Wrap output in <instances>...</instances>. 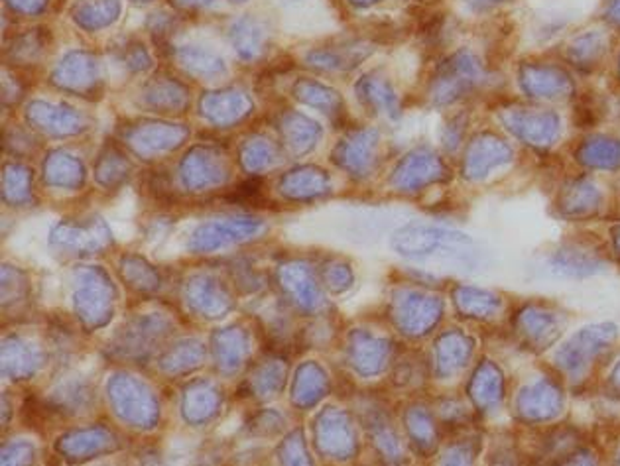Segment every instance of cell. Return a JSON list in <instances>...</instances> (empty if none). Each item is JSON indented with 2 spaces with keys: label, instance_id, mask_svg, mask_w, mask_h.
<instances>
[{
  "label": "cell",
  "instance_id": "6da1fadb",
  "mask_svg": "<svg viewBox=\"0 0 620 466\" xmlns=\"http://www.w3.org/2000/svg\"><path fill=\"white\" fill-rule=\"evenodd\" d=\"M611 335H615L613 327H591L587 330H583L579 337H575L574 342L560 352V364L569 372H577L581 368H585V364L594 357L603 347H606Z\"/></svg>",
  "mask_w": 620,
  "mask_h": 466
},
{
  "label": "cell",
  "instance_id": "7a4b0ae2",
  "mask_svg": "<svg viewBox=\"0 0 620 466\" xmlns=\"http://www.w3.org/2000/svg\"><path fill=\"white\" fill-rule=\"evenodd\" d=\"M562 394L550 382H538L520 396V411L528 420H548L560 411Z\"/></svg>",
  "mask_w": 620,
  "mask_h": 466
},
{
  "label": "cell",
  "instance_id": "3957f363",
  "mask_svg": "<svg viewBox=\"0 0 620 466\" xmlns=\"http://www.w3.org/2000/svg\"><path fill=\"white\" fill-rule=\"evenodd\" d=\"M473 398L485 410L496 406L502 398V378L492 364H482L473 380Z\"/></svg>",
  "mask_w": 620,
  "mask_h": 466
},
{
  "label": "cell",
  "instance_id": "277c9868",
  "mask_svg": "<svg viewBox=\"0 0 620 466\" xmlns=\"http://www.w3.org/2000/svg\"><path fill=\"white\" fill-rule=\"evenodd\" d=\"M552 268L555 269V274L560 276H589L597 272V262L593 258H587L583 252H577L575 248L572 250H560L552 260Z\"/></svg>",
  "mask_w": 620,
  "mask_h": 466
},
{
  "label": "cell",
  "instance_id": "5b68a950",
  "mask_svg": "<svg viewBox=\"0 0 620 466\" xmlns=\"http://www.w3.org/2000/svg\"><path fill=\"white\" fill-rule=\"evenodd\" d=\"M520 329L524 330L530 340H536L540 345H545V342L552 340L557 333L553 315L534 309L532 311L528 309V313L522 315V319H520Z\"/></svg>",
  "mask_w": 620,
  "mask_h": 466
},
{
  "label": "cell",
  "instance_id": "8992f818",
  "mask_svg": "<svg viewBox=\"0 0 620 466\" xmlns=\"http://www.w3.org/2000/svg\"><path fill=\"white\" fill-rule=\"evenodd\" d=\"M572 466H593L587 459H579V461H575Z\"/></svg>",
  "mask_w": 620,
  "mask_h": 466
},
{
  "label": "cell",
  "instance_id": "52a82bcc",
  "mask_svg": "<svg viewBox=\"0 0 620 466\" xmlns=\"http://www.w3.org/2000/svg\"><path fill=\"white\" fill-rule=\"evenodd\" d=\"M615 376H616V380H620V366L616 368V372H615Z\"/></svg>",
  "mask_w": 620,
  "mask_h": 466
},
{
  "label": "cell",
  "instance_id": "ba28073f",
  "mask_svg": "<svg viewBox=\"0 0 620 466\" xmlns=\"http://www.w3.org/2000/svg\"><path fill=\"white\" fill-rule=\"evenodd\" d=\"M618 466H620V462H618Z\"/></svg>",
  "mask_w": 620,
  "mask_h": 466
}]
</instances>
